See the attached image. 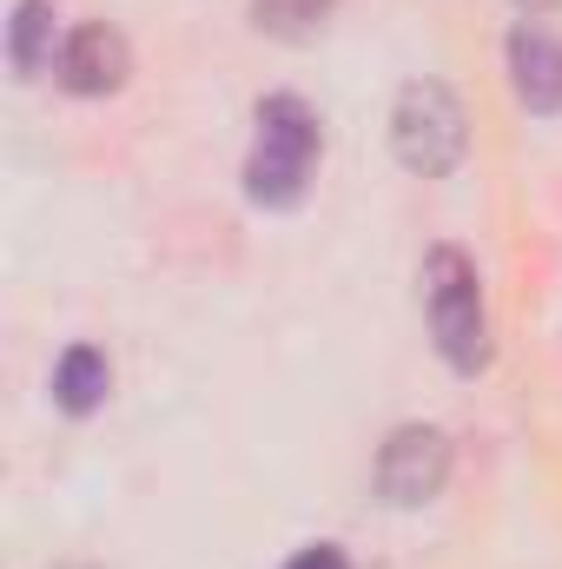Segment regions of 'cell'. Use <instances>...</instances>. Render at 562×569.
Instances as JSON below:
<instances>
[{
    "mask_svg": "<svg viewBox=\"0 0 562 569\" xmlns=\"http://www.w3.org/2000/svg\"><path fill=\"white\" fill-rule=\"evenodd\" d=\"M510 7H516V13H523V20H543V13H556L562 0H510Z\"/></svg>",
    "mask_w": 562,
    "mask_h": 569,
    "instance_id": "obj_11",
    "label": "cell"
},
{
    "mask_svg": "<svg viewBox=\"0 0 562 569\" xmlns=\"http://www.w3.org/2000/svg\"><path fill=\"white\" fill-rule=\"evenodd\" d=\"M60 13L53 0H13V20H7V67L13 80H40L53 60H60Z\"/></svg>",
    "mask_w": 562,
    "mask_h": 569,
    "instance_id": "obj_7",
    "label": "cell"
},
{
    "mask_svg": "<svg viewBox=\"0 0 562 569\" xmlns=\"http://www.w3.org/2000/svg\"><path fill=\"white\" fill-rule=\"evenodd\" d=\"M127 73H133V47H127L120 27H107V20H80V27L60 40L53 80H60L73 100H107V93L127 87Z\"/></svg>",
    "mask_w": 562,
    "mask_h": 569,
    "instance_id": "obj_5",
    "label": "cell"
},
{
    "mask_svg": "<svg viewBox=\"0 0 562 569\" xmlns=\"http://www.w3.org/2000/svg\"><path fill=\"white\" fill-rule=\"evenodd\" d=\"M338 0H252V27L272 40H318Z\"/></svg>",
    "mask_w": 562,
    "mask_h": 569,
    "instance_id": "obj_9",
    "label": "cell"
},
{
    "mask_svg": "<svg viewBox=\"0 0 562 569\" xmlns=\"http://www.w3.org/2000/svg\"><path fill=\"white\" fill-rule=\"evenodd\" d=\"M284 569H351V557H344L338 543H304V550H298Z\"/></svg>",
    "mask_w": 562,
    "mask_h": 569,
    "instance_id": "obj_10",
    "label": "cell"
},
{
    "mask_svg": "<svg viewBox=\"0 0 562 569\" xmlns=\"http://www.w3.org/2000/svg\"><path fill=\"white\" fill-rule=\"evenodd\" d=\"M450 483V437L436 425H398L378 450V497L391 510H423Z\"/></svg>",
    "mask_w": 562,
    "mask_h": 569,
    "instance_id": "obj_4",
    "label": "cell"
},
{
    "mask_svg": "<svg viewBox=\"0 0 562 569\" xmlns=\"http://www.w3.org/2000/svg\"><path fill=\"white\" fill-rule=\"evenodd\" d=\"M318 152H324V127H318V113L298 93L259 100V146L245 159V199L252 206H272V212L298 206L304 186H311Z\"/></svg>",
    "mask_w": 562,
    "mask_h": 569,
    "instance_id": "obj_2",
    "label": "cell"
},
{
    "mask_svg": "<svg viewBox=\"0 0 562 569\" xmlns=\"http://www.w3.org/2000/svg\"><path fill=\"white\" fill-rule=\"evenodd\" d=\"M107 391H113L107 351H100V345H67L60 365H53V405H60L67 418H93V411L107 405Z\"/></svg>",
    "mask_w": 562,
    "mask_h": 569,
    "instance_id": "obj_8",
    "label": "cell"
},
{
    "mask_svg": "<svg viewBox=\"0 0 562 569\" xmlns=\"http://www.w3.org/2000/svg\"><path fill=\"white\" fill-rule=\"evenodd\" d=\"M423 311L443 365L456 378H476L490 365V311H483V279L463 246H430L423 252Z\"/></svg>",
    "mask_w": 562,
    "mask_h": 569,
    "instance_id": "obj_1",
    "label": "cell"
},
{
    "mask_svg": "<svg viewBox=\"0 0 562 569\" xmlns=\"http://www.w3.org/2000/svg\"><path fill=\"white\" fill-rule=\"evenodd\" d=\"M60 569H100V563H60Z\"/></svg>",
    "mask_w": 562,
    "mask_h": 569,
    "instance_id": "obj_12",
    "label": "cell"
},
{
    "mask_svg": "<svg viewBox=\"0 0 562 569\" xmlns=\"http://www.w3.org/2000/svg\"><path fill=\"white\" fill-rule=\"evenodd\" d=\"M391 152L418 179H450L470 152V113L443 80H404L391 100Z\"/></svg>",
    "mask_w": 562,
    "mask_h": 569,
    "instance_id": "obj_3",
    "label": "cell"
},
{
    "mask_svg": "<svg viewBox=\"0 0 562 569\" xmlns=\"http://www.w3.org/2000/svg\"><path fill=\"white\" fill-rule=\"evenodd\" d=\"M510 87H516L523 113H536V120L562 113V40L556 33H543L530 20L510 33Z\"/></svg>",
    "mask_w": 562,
    "mask_h": 569,
    "instance_id": "obj_6",
    "label": "cell"
}]
</instances>
